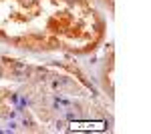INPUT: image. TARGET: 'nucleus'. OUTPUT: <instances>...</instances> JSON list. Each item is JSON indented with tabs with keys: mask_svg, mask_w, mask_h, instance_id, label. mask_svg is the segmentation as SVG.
I'll return each instance as SVG.
<instances>
[{
	"mask_svg": "<svg viewBox=\"0 0 151 134\" xmlns=\"http://www.w3.org/2000/svg\"><path fill=\"white\" fill-rule=\"evenodd\" d=\"M0 34L47 46H89L99 22L77 0H0Z\"/></svg>",
	"mask_w": 151,
	"mask_h": 134,
	"instance_id": "f257e3e1",
	"label": "nucleus"
}]
</instances>
